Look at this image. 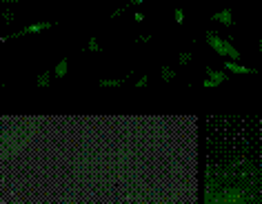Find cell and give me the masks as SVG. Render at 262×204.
<instances>
[{
	"label": "cell",
	"mask_w": 262,
	"mask_h": 204,
	"mask_svg": "<svg viewBox=\"0 0 262 204\" xmlns=\"http://www.w3.org/2000/svg\"><path fill=\"white\" fill-rule=\"evenodd\" d=\"M145 87H149V76L147 74L140 76L138 80H136V89H145Z\"/></svg>",
	"instance_id": "13"
},
{
	"label": "cell",
	"mask_w": 262,
	"mask_h": 204,
	"mask_svg": "<svg viewBox=\"0 0 262 204\" xmlns=\"http://www.w3.org/2000/svg\"><path fill=\"white\" fill-rule=\"evenodd\" d=\"M142 3H147V0H131V7H140Z\"/></svg>",
	"instance_id": "15"
},
{
	"label": "cell",
	"mask_w": 262,
	"mask_h": 204,
	"mask_svg": "<svg viewBox=\"0 0 262 204\" xmlns=\"http://www.w3.org/2000/svg\"><path fill=\"white\" fill-rule=\"evenodd\" d=\"M205 40L209 44V49H213V54H218L220 58H225V60H240L238 47L229 42L227 38H222L220 34H215V31H207Z\"/></svg>",
	"instance_id": "2"
},
{
	"label": "cell",
	"mask_w": 262,
	"mask_h": 204,
	"mask_svg": "<svg viewBox=\"0 0 262 204\" xmlns=\"http://www.w3.org/2000/svg\"><path fill=\"white\" fill-rule=\"evenodd\" d=\"M229 80V74L225 69H215V67H207L205 69V80H202V87L205 89H215L220 84H225Z\"/></svg>",
	"instance_id": "3"
},
{
	"label": "cell",
	"mask_w": 262,
	"mask_h": 204,
	"mask_svg": "<svg viewBox=\"0 0 262 204\" xmlns=\"http://www.w3.org/2000/svg\"><path fill=\"white\" fill-rule=\"evenodd\" d=\"M87 51H91V54H98V51H100V42H98L96 38H89V42H87Z\"/></svg>",
	"instance_id": "12"
},
{
	"label": "cell",
	"mask_w": 262,
	"mask_h": 204,
	"mask_svg": "<svg viewBox=\"0 0 262 204\" xmlns=\"http://www.w3.org/2000/svg\"><path fill=\"white\" fill-rule=\"evenodd\" d=\"M225 71L227 74H233V76H253L255 74L253 67H245V64H240V60H227Z\"/></svg>",
	"instance_id": "5"
},
{
	"label": "cell",
	"mask_w": 262,
	"mask_h": 204,
	"mask_svg": "<svg viewBox=\"0 0 262 204\" xmlns=\"http://www.w3.org/2000/svg\"><path fill=\"white\" fill-rule=\"evenodd\" d=\"M258 47H260V51H262V36H260V40H258Z\"/></svg>",
	"instance_id": "17"
},
{
	"label": "cell",
	"mask_w": 262,
	"mask_h": 204,
	"mask_svg": "<svg viewBox=\"0 0 262 204\" xmlns=\"http://www.w3.org/2000/svg\"><path fill=\"white\" fill-rule=\"evenodd\" d=\"M51 27H54V22H49V20H36V22L27 25L25 29L16 31V34H11L9 40H16V38H27V36H36V34H45V31H49Z\"/></svg>",
	"instance_id": "4"
},
{
	"label": "cell",
	"mask_w": 262,
	"mask_h": 204,
	"mask_svg": "<svg viewBox=\"0 0 262 204\" xmlns=\"http://www.w3.org/2000/svg\"><path fill=\"white\" fill-rule=\"evenodd\" d=\"M176 76H178V74H176L173 67H167V64H165V67H160V80H162V82H167V84L173 82Z\"/></svg>",
	"instance_id": "10"
},
{
	"label": "cell",
	"mask_w": 262,
	"mask_h": 204,
	"mask_svg": "<svg viewBox=\"0 0 262 204\" xmlns=\"http://www.w3.org/2000/svg\"><path fill=\"white\" fill-rule=\"evenodd\" d=\"M173 18H176V22H182V20H185V11H182V7H176Z\"/></svg>",
	"instance_id": "14"
},
{
	"label": "cell",
	"mask_w": 262,
	"mask_h": 204,
	"mask_svg": "<svg viewBox=\"0 0 262 204\" xmlns=\"http://www.w3.org/2000/svg\"><path fill=\"white\" fill-rule=\"evenodd\" d=\"M124 82H127L124 78H100V80H98V84H100L102 89H118V87H122Z\"/></svg>",
	"instance_id": "8"
},
{
	"label": "cell",
	"mask_w": 262,
	"mask_h": 204,
	"mask_svg": "<svg viewBox=\"0 0 262 204\" xmlns=\"http://www.w3.org/2000/svg\"><path fill=\"white\" fill-rule=\"evenodd\" d=\"M0 3H3V5H16L18 0H0Z\"/></svg>",
	"instance_id": "16"
},
{
	"label": "cell",
	"mask_w": 262,
	"mask_h": 204,
	"mask_svg": "<svg viewBox=\"0 0 262 204\" xmlns=\"http://www.w3.org/2000/svg\"><path fill=\"white\" fill-rule=\"evenodd\" d=\"M211 20L222 25V27H231V25H233V11L229 9V7H225V9L215 11V14L211 16Z\"/></svg>",
	"instance_id": "6"
},
{
	"label": "cell",
	"mask_w": 262,
	"mask_h": 204,
	"mask_svg": "<svg viewBox=\"0 0 262 204\" xmlns=\"http://www.w3.org/2000/svg\"><path fill=\"white\" fill-rule=\"evenodd\" d=\"M51 74H54L56 80H64L69 74V58H60V60L56 62V67L51 69Z\"/></svg>",
	"instance_id": "7"
},
{
	"label": "cell",
	"mask_w": 262,
	"mask_h": 204,
	"mask_svg": "<svg viewBox=\"0 0 262 204\" xmlns=\"http://www.w3.org/2000/svg\"><path fill=\"white\" fill-rule=\"evenodd\" d=\"M191 60H193L191 51H182V54H178V67H189Z\"/></svg>",
	"instance_id": "11"
},
{
	"label": "cell",
	"mask_w": 262,
	"mask_h": 204,
	"mask_svg": "<svg viewBox=\"0 0 262 204\" xmlns=\"http://www.w3.org/2000/svg\"><path fill=\"white\" fill-rule=\"evenodd\" d=\"M202 204H262V167L238 160L209 169Z\"/></svg>",
	"instance_id": "1"
},
{
	"label": "cell",
	"mask_w": 262,
	"mask_h": 204,
	"mask_svg": "<svg viewBox=\"0 0 262 204\" xmlns=\"http://www.w3.org/2000/svg\"><path fill=\"white\" fill-rule=\"evenodd\" d=\"M51 80H54V74H51V71H42V74L36 76V84L40 89H47L49 84H51Z\"/></svg>",
	"instance_id": "9"
}]
</instances>
